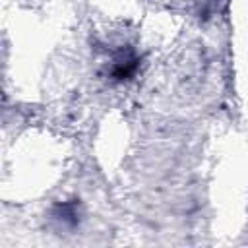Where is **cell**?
I'll use <instances>...</instances> for the list:
<instances>
[{
	"label": "cell",
	"instance_id": "cell-1",
	"mask_svg": "<svg viewBox=\"0 0 248 248\" xmlns=\"http://www.w3.org/2000/svg\"><path fill=\"white\" fill-rule=\"evenodd\" d=\"M136 68H138V58H136V54L134 52H120V54H116L114 58H112V68H110V76L114 78V79H128V78H132L134 76V72H136Z\"/></svg>",
	"mask_w": 248,
	"mask_h": 248
},
{
	"label": "cell",
	"instance_id": "cell-2",
	"mask_svg": "<svg viewBox=\"0 0 248 248\" xmlns=\"http://www.w3.org/2000/svg\"><path fill=\"white\" fill-rule=\"evenodd\" d=\"M52 217L62 227H76L79 221V209L74 202H62L52 209Z\"/></svg>",
	"mask_w": 248,
	"mask_h": 248
}]
</instances>
